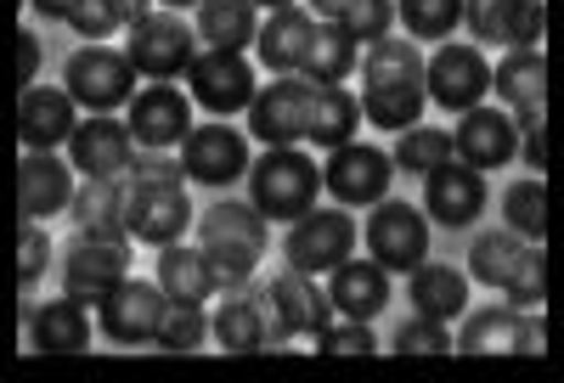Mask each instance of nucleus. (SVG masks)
<instances>
[{
    "instance_id": "nucleus-33",
    "label": "nucleus",
    "mask_w": 564,
    "mask_h": 383,
    "mask_svg": "<svg viewBox=\"0 0 564 383\" xmlns=\"http://www.w3.org/2000/svg\"><path fill=\"white\" fill-rule=\"evenodd\" d=\"M260 34L254 0H198V40L215 52H243Z\"/></svg>"
},
{
    "instance_id": "nucleus-3",
    "label": "nucleus",
    "mask_w": 564,
    "mask_h": 383,
    "mask_svg": "<svg viewBox=\"0 0 564 383\" xmlns=\"http://www.w3.org/2000/svg\"><path fill=\"white\" fill-rule=\"evenodd\" d=\"M265 243H271V231H265V215L254 204H215L198 220V249H204V260L215 271L220 294L249 287V276L265 260Z\"/></svg>"
},
{
    "instance_id": "nucleus-1",
    "label": "nucleus",
    "mask_w": 564,
    "mask_h": 383,
    "mask_svg": "<svg viewBox=\"0 0 564 383\" xmlns=\"http://www.w3.org/2000/svg\"><path fill=\"white\" fill-rule=\"evenodd\" d=\"M361 119H372L379 130H412L423 124V102H430V90H423V57L412 40H372L361 52Z\"/></svg>"
},
{
    "instance_id": "nucleus-28",
    "label": "nucleus",
    "mask_w": 564,
    "mask_h": 383,
    "mask_svg": "<svg viewBox=\"0 0 564 383\" xmlns=\"http://www.w3.org/2000/svg\"><path fill=\"white\" fill-rule=\"evenodd\" d=\"M491 90L508 102L513 119L547 113V57L536 52V45H525V52H508V57L491 68Z\"/></svg>"
},
{
    "instance_id": "nucleus-20",
    "label": "nucleus",
    "mask_w": 564,
    "mask_h": 383,
    "mask_svg": "<svg viewBox=\"0 0 564 383\" xmlns=\"http://www.w3.org/2000/svg\"><path fill=\"white\" fill-rule=\"evenodd\" d=\"M97 316H102V339H113V344H153V327L164 316V287L141 282V276H124L113 294L97 305Z\"/></svg>"
},
{
    "instance_id": "nucleus-41",
    "label": "nucleus",
    "mask_w": 564,
    "mask_h": 383,
    "mask_svg": "<svg viewBox=\"0 0 564 383\" xmlns=\"http://www.w3.org/2000/svg\"><path fill=\"white\" fill-rule=\"evenodd\" d=\"M395 18L412 40H446L463 23V0H395Z\"/></svg>"
},
{
    "instance_id": "nucleus-34",
    "label": "nucleus",
    "mask_w": 564,
    "mask_h": 383,
    "mask_svg": "<svg viewBox=\"0 0 564 383\" xmlns=\"http://www.w3.org/2000/svg\"><path fill=\"white\" fill-rule=\"evenodd\" d=\"M356 124H361V102H356V96L345 85H322L305 141H316L322 153H334V147H345V141H356Z\"/></svg>"
},
{
    "instance_id": "nucleus-7",
    "label": "nucleus",
    "mask_w": 564,
    "mask_h": 383,
    "mask_svg": "<svg viewBox=\"0 0 564 383\" xmlns=\"http://www.w3.org/2000/svg\"><path fill=\"white\" fill-rule=\"evenodd\" d=\"M327 327V294L305 271H276L265 282V344H300Z\"/></svg>"
},
{
    "instance_id": "nucleus-49",
    "label": "nucleus",
    "mask_w": 564,
    "mask_h": 383,
    "mask_svg": "<svg viewBox=\"0 0 564 383\" xmlns=\"http://www.w3.org/2000/svg\"><path fill=\"white\" fill-rule=\"evenodd\" d=\"M311 7H316V12H322V18H327V23H334V18H339V12H345V7H350V0H311Z\"/></svg>"
},
{
    "instance_id": "nucleus-15",
    "label": "nucleus",
    "mask_w": 564,
    "mask_h": 383,
    "mask_svg": "<svg viewBox=\"0 0 564 383\" xmlns=\"http://www.w3.org/2000/svg\"><path fill=\"white\" fill-rule=\"evenodd\" d=\"M130 135L141 141L148 153H170L186 141V130H193V102H186V90H175L170 79H153L148 90L130 96Z\"/></svg>"
},
{
    "instance_id": "nucleus-4",
    "label": "nucleus",
    "mask_w": 564,
    "mask_h": 383,
    "mask_svg": "<svg viewBox=\"0 0 564 383\" xmlns=\"http://www.w3.org/2000/svg\"><path fill=\"white\" fill-rule=\"evenodd\" d=\"M316 192H322V169H316V158L300 153V147H265V153L249 164V204H254L265 220L294 226L305 209H316Z\"/></svg>"
},
{
    "instance_id": "nucleus-23",
    "label": "nucleus",
    "mask_w": 564,
    "mask_h": 383,
    "mask_svg": "<svg viewBox=\"0 0 564 383\" xmlns=\"http://www.w3.org/2000/svg\"><path fill=\"white\" fill-rule=\"evenodd\" d=\"M18 135L23 147H40V153H57V141L74 135V96L57 90V85H23L18 96Z\"/></svg>"
},
{
    "instance_id": "nucleus-9",
    "label": "nucleus",
    "mask_w": 564,
    "mask_h": 383,
    "mask_svg": "<svg viewBox=\"0 0 564 383\" xmlns=\"http://www.w3.org/2000/svg\"><path fill=\"white\" fill-rule=\"evenodd\" d=\"M63 90L90 113H113L135 96V63L124 52H113V45H85V52L68 57Z\"/></svg>"
},
{
    "instance_id": "nucleus-31",
    "label": "nucleus",
    "mask_w": 564,
    "mask_h": 383,
    "mask_svg": "<svg viewBox=\"0 0 564 383\" xmlns=\"http://www.w3.org/2000/svg\"><path fill=\"white\" fill-rule=\"evenodd\" d=\"M412 310L417 316H435V321H457L468 310V276L457 265L441 260H423L412 271Z\"/></svg>"
},
{
    "instance_id": "nucleus-47",
    "label": "nucleus",
    "mask_w": 564,
    "mask_h": 383,
    "mask_svg": "<svg viewBox=\"0 0 564 383\" xmlns=\"http://www.w3.org/2000/svg\"><path fill=\"white\" fill-rule=\"evenodd\" d=\"M34 79H40V34L23 29V34H18V90L34 85Z\"/></svg>"
},
{
    "instance_id": "nucleus-43",
    "label": "nucleus",
    "mask_w": 564,
    "mask_h": 383,
    "mask_svg": "<svg viewBox=\"0 0 564 383\" xmlns=\"http://www.w3.org/2000/svg\"><path fill=\"white\" fill-rule=\"evenodd\" d=\"M395 23V0H350V7L334 18L339 34H350L356 45H372V40H384Z\"/></svg>"
},
{
    "instance_id": "nucleus-2",
    "label": "nucleus",
    "mask_w": 564,
    "mask_h": 383,
    "mask_svg": "<svg viewBox=\"0 0 564 383\" xmlns=\"http://www.w3.org/2000/svg\"><path fill=\"white\" fill-rule=\"evenodd\" d=\"M124 231L135 243H181V231L193 226V204H186V164L170 153H141L124 169Z\"/></svg>"
},
{
    "instance_id": "nucleus-14",
    "label": "nucleus",
    "mask_w": 564,
    "mask_h": 383,
    "mask_svg": "<svg viewBox=\"0 0 564 383\" xmlns=\"http://www.w3.org/2000/svg\"><path fill=\"white\" fill-rule=\"evenodd\" d=\"M186 79H193V102L209 108L215 119L238 113L254 102V68L243 52H215V45H204V52L193 57V68H186Z\"/></svg>"
},
{
    "instance_id": "nucleus-19",
    "label": "nucleus",
    "mask_w": 564,
    "mask_h": 383,
    "mask_svg": "<svg viewBox=\"0 0 564 383\" xmlns=\"http://www.w3.org/2000/svg\"><path fill=\"white\" fill-rule=\"evenodd\" d=\"M423 209H430L441 226H475L480 209H486V169L463 164V158H446L423 175Z\"/></svg>"
},
{
    "instance_id": "nucleus-48",
    "label": "nucleus",
    "mask_w": 564,
    "mask_h": 383,
    "mask_svg": "<svg viewBox=\"0 0 564 383\" xmlns=\"http://www.w3.org/2000/svg\"><path fill=\"white\" fill-rule=\"evenodd\" d=\"M34 7H40L45 18H68V12H74V0H34Z\"/></svg>"
},
{
    "instance_id": "nucleus-37",
    "label": "nucleus",
    "mask_w": 564,
    "mask_h": 383,
    "mask_svg": "<svg viewBox=\"0 0 564 383\" xmlns=\"http://www.w3.org/2000/svg\"><path fill=\"white\" fill-rule=\"evenodd\" d=\"M395 169H412V175H430L435 164H446V158H457V147H452V130H435V124H412V130H401V141H395Z\"/></svg>"
},
{
    "instance_id": "nucleus-35",
    "label": "nucleus",
    "mask_w": 564,
    "mask_h": 383,
    "mask_svg": "<svg viewBox=\"0 0 564 383\" xmlns=\"http://www.w3.org/2000/svg\"><path fill=\"white\" fill-rule=\"evenodd\" d=\"M361 68V45L350 40V34H339L334 23H322L316 29V40H311V57H305V79L311 85H345L350 74Z\"/></svg>"
},
{
    "instance_id": "nucleus-5",
    "label": "nucleus",
    "mask_w": 564,
    "mask_h": 383,
    "mask_svg": "<svg viewBox=\"0 0 564 383\" xmlns=\"http://www.w3.org/2000/svg\"><path fill=\"white\" fill-rule=\"evenodd\" d=\"M316 90L305 74H276L271 85L254 90L249 102V135L265 147H300L311 135V113H316Z\"/></svg>"
},
{
    "instance_id": "nucleus-38",
    "label": "nucleus",
    "mask_w": 564,
    "mask_h": 383,
    "mask_svg": "<svg viewBox=\"0 0 564 383\" xmlns=\"http://www.w3.org/2000/svg\"><path fill=\"white\" fill-rule=\"evenodd\" d=\"M209 339V316L198 299H164V316L153 327V344L159 350H198Z\"/></svg>"
},
{
    "instance_id": "nucleus-42",
    "label": "nucleus",
    "mask_w": 564,
    "mask_h": 383,
    "mask_svg": "<svg viewBox=\"0 0 564 383\" xmlns=\"http://www.w3.org/2000/svg\"><path fill=\"white\" fill-rule=\"evenodd\" d=\"M520 243L525 237L513 231V226H502V231H486V237H475V249H468V271H475L486 287H502V276H508V265H513V254H520Z\"/></svg>"
},
{
    "instance_id": "nucleus-51",
    "label": "nucleus",
    "mask_w": 564,
    "mask_h": 383,
    "mask_svg": "<svg viewBox=\"0 0 564 383\" xmlns=\"http://www.w3.org/2000/svg\"><path fill=\"white\" fill-rule=\"evenodd\" d=\"M254 7H271L276 12V7H289V0H254Z\"/></svg>"
},
{
    "instance_id": "nucleus-26",
    "label": "nucleus",
    "mask_w": 564,
    "mask_h": 383,
    "mask_svg": "<svg viewBox=\"0 0 564 383\" xmlns=\"http://www.w3.org/2000/svg\"><path fill=\"white\" fill-rule=\"evenodd\" d=\"M316 29H322V23H316L305 7H276V12L260 23V34H254V52H260V63H265L271 74H300L305 57H311Z\"/></svg>"
},
{
    "instance_id": "nucleus-36",
    "label": "nucleus",
    "mask_w": 564,
    "mask_h": 383,
    "mask_svg": "<svg viewBox=\"0 0 564 383\" xmlns=\"http://www.w3.org/2000/svg\"><path fill=\"white\" fill-rule=\"evenodd\" d=\"M135 18H148V0H74V12L63 23L85 40H108V34L130 29Z\"/></svg>"
},
{
    "instance_id": "nucleus-44",
    "label": "nucleus",
    "mask_w": 564,
    "mask_h": 383,
    "mask_svg": "<svg viewBox=\"0 0 564 383\" xmlns=\"http://www.w3.org/2000/svg\"><path fill=\"white\" fill-rule=\"evenodd\" d=\"M390 350L395 355H452L457 350V339L446 332V321H435V316H417V321H406L395 339H390Z\"/></svg>"
},
{
    "instance_id": "nucleus-39",
    "label": "nucleus",
    "mask_w": 564,
    "mask_h": 383,
    "mask_svg": "<svg viewBox=\"0 0 564 383\" xmlns=\"http://www.w3.org/2000/svg\"><path fill=\"white\" fill-rule=\"evenodd\" d=\"M547 260H542V249H536V237H525L520 243V254H513V265H508V276H502V294H508V305H520V310H531V305H542V294H547Z\"/></svg>"
},
{
    "instance_id": "nucleus-8",
    "label": "nucleus",
    "mask_w": 564,
    "mask_h": 383,
    "mask_svg": "<svg viewBox=\"0 0 564 383\" xmlns=\"http://www.w3.org/2000/svg\"><path fill=\"white\" fill-rule=\"evenodd\" d=\"M124 57L148 79H175V74L193 68L198 45H193V29H186L181 12H148L124 29Z\"/></svg>"
},
{
    "instance_id": "nucleus-25",
    "label": "nucleus",
    "mask_w": 564,
    "mask_h": 383,
    "mask_svg": "<svg viewBox=\"0 0 564 383\" xmlns=\"http://www.w3.org/2000/svg\"><path fill=\"white\" fill-rule=\"evenodd\" d=\"M23 316H29V344L40 355H79V350H90V305L63 294V299L29 305Z\"/></svg>"
},
{
    "instance_id": "nucleus-18",
    "label": "nucleus",
    "mask_w": 564,
    "mask_h": 383,
    "mask_svg": "<svg viewBox=\"0 0 564 383\" xmlns=\"http://www.w3.org/2000/svg\"><path fill=\"white\" fill-rule=\"evenodd\" d=\"M463 124L452 130V147L463 164H475V169H502L508 158H520V119H513L508 108H468L457 113Z\"/></svg>"
},
{
    "instance_id": "nucleus-46",
    "label": "nucleus",
    "mask_w": 564,
    "mask_h": 383,
    "mask_svg": "<svg viewBox=\"0 0 564 383\" xmlns=\"http://www.w3.org/2000/svg\"><path fill=\"white\" fill-rule=\"evenodd\" d=\"M45 271H52V237H45L40 226H23L18 231V287L29 294V287H40Z\"/></svg>"
},
{
    "instance_id": "nucleus-21",
    "label": "nucleus",
    "mask_w": 564,
    "mask_h": 383,
    "mask_svg": "<svg viewBox=\"0 0 564 383\" xmlns=\"http://www.w3.org/2000/svg\"><path fill=\"white\" fill-rule=\"evenodd\" d=\"M68 158H74V169L90 180V175H124L130 169V158H135V135H130V124H119V119H108V113H90L85 124H74V135H68Z\"/></svg>"
},
{
    "instance_id": "nucleus-50",
    "label": "nucleus",
    "mask_w": 564,
    "mask_h": 383,
    "mask_svg": "<svg viewBox=\"0 0 564 383\" xmlns=\"http://www.w3.org/2000/svg\"><path fill=\"white\" fill-rule=\"evenodd\" d=\"M181 7H193V0H164V12H181Z\"/></svg>"
},
{
    "instance_id": "nucleus-11",
    "label": "nucleus",
    "mask_w": 564,
    "mask_h": 383,
    "mask_svg": "<svg viewBox=\"0 0 564 383\" xmlns=\"http://www.w3.org/2000/svg\"><path fill=\"white\" fill-rule=\"evenodd\" d=\"M367 254L379 260L384 271H417L423 260H430V220L417 215V204H401V198L372 204Z\"/></svg>"
},
{
    "instance_id": "nucleus-12",
    "label": "nucleus",
    "mask_w": 564,
    "mask_h": 383,
    "mask_svg": "<svg viewBox=\"0 0 564 383\" xmlns=\"http://www.w3.org/2000/svg\"><path fill=\"white\" fill-rule=\"evenodd\" d=\"M423 90L430 102L446 113H468L480 108V96L491 90V63L480 45H441V52L423 63Z\"/></svg>"
},
{
    "instance_id": "nucleus-6",
    "label": "nucleus",
    "mask_w": 564,
    "mask_h": 383,
    "mask_svg": "<svg viewBox=\"0 0 564 383\" xmlns=\"http://www.w3.org/2000/svg\"><path fill=\"white\" fill-rule=\"evenodd\" d=\"M356 237H361V226L350 220L345 204L339 209H305L289 226V237H282V254H289L294 271L322 276V271H334V265H345L356 254Z\"/></svg>"
},
{
    "instance_id": "nucleus-30",
    "label": "nucleus",
    "mask_w": 564,
    "mask_h": 383,
    "mask_svg": "<svg viewBox=\"0 0 564 383\" xmlns=\"http://www.w3.org/2000/svg\"><path fill=\"white\" fill-rule=\"evenodd\" d=\"M209 332L220 350H265V294L231 287L220 299V310L209 316Z\"/></svg>"
},
{
    "instance_id": "nucleus-22",
    "label": "nucleus",
    "mask_w": 564,
    "mask_h": 383,
    "mask_svg": "<svg viewBox=\"0 0 564 383\" xmlns=\"http://www.w3.org/2000/svg\"><path fill=\"white\" fill-rule=\"evenodd\" d=\"M457 350H468V355H508V350L542 355V327L531 316H513L508 305H486V310H468Z\"/></svg>"
},
{
    "instance_id": "nucleus-17",
    "label": "nucleus",
    "mask_w": 564,
    "mask_h": 383,
    "mask_svg": "<svg viewBox=\"0 0 564 383\" xmlns=\"http://www.w3.org/2000/svg\"><path fill=\"white\" fill-rule=\"evenodd\" d=\"M463 23L480 45L525 52V45H536L542 29H547V7L542 0H463Z\"/></svg>"
},
{
    "instance_id": "nucleus-13",
    "label": "nucleus",
    "mask_w": 564,
    "mask_h": 383,
    "mask_svg": "<svg viewBox=\"0 0 564 383\" xmlns=\"http://www.w3.org/2000/svg\"><path fill=\"white\" fill-rule=\"evenodd\" d=\"M130 276V243H102V237H74L63 249V294L97 310L113 287Z\"/></svg>"
},
{
    "instance_id": "nucleus-45",
    "label": "nucleus",
    "mask_w": 564,
    "mask_h": 383,
    "mask_svg": "<svg viewBox=\"0 0 564 383\" xmlns=\"http://www.w3.org/2000/svg\"><path fill=\"white\" fill-rule=\"evenodd\" d=\"M316 350H322V355H372V350H379V339H372L367 321H350V316H345L339 327L327 321V327L316 332Z\"/></svg>"
},
{
    "instance_id": "nucleus-32",
    "label": "nucleus",
    "mask_w": 564,
    "mask_h": 383,
    "mask_svg": "<svg viewBox=\"0 0 564 383\" xmlns=\"http://www.w3.org/2000/svg\"><path fill=\"white\" fill-rule=\"evenodd\" d=\"M159 287H164V299H198V305L209 294H220L215 271H209V260H204L198 243H164V254H159Z\"/></svg>"
},
{
    "instance_id": "nucleus-16",
    "label": "nucleus",
    "mask_w": 564,
    "mask_h": 383,
    "mask_svg": "<svg viewBox=\"0 0 564 383\" xmlns=\"http://www.w3.org/2000/svg\"><path fill=\"white\" fill-rule=\"evenodd\" d=\"M181 164H186V180H204V186H226L249 175V135H238L231 124L209 119V124H193L181 141Z\"/></svg>"
},
{
    "instance_id": "nucleus-40",
    "label": "nucleus",
    "mask_w": 564,
    "mask_h": 383,
    "mask_svg": "<svg viewBox=\"0 0 564 383\" xmlns=\"http://www.w3.org/2000/svg\"><path fill=\"white\" fill-rule=\"evenodd\" d=\"M502 226H513L520 237H542V231H547V186H542V175L508 186V198H502Z\"/></svg>"
},
{
    "instance_id": "nucleus-29",
    "label": "nucleus",
    "mask_w": 564,
    "mask_h": 383,
    "mask_svg": "<svg viewBox=\"0 0 564 383\" xmlns=\"http://www.w3.org/2000/svg\"><path fill=\"white\" fill-rule=\"evenodd\" d=\"M74 226L79 237H102V243H130L124 231V180L119 175H90L85 186H74Z\"/></svg>"
},
{
    "instance_id": "nucleus-27",
    "label": "nucleus",
    "mask_w": 564,
    "mask_h": 383,
    "mask_svg": "<svg viewBox=\"0 0 564 383\" xmlns=\"http://www.w3.org/2000/svg\"><path fill=\"white\" fill-rule=\"evenodd\" d=\"M18 204H23L29 220H52V215H63V209L74 204V175H68V164H63L57 153L29 147L23 164H18Z\"/></svg>"
},
{
    "instance_id": "nucleus-10",
    "label": "nucleus",
    "mask_w": 564,
    "mask_h": 383,
    "mask_svg": "<svg viewBox=\"0 0 564 383\" xmlns=\"http://www.w3.org/2000/svg\"><path fill=\"white\" fill-rule=\"evenodd\" d=\"M390 169H395V158L384 147H372V141H345V147L327 153L322 186L334 192L345 209H372V204H384V192H390Z\"/></svg>"
},
{
    "instance_id": "nucleus-24",
    "label": "nucleus",
    "mask_w": 564,
    "mask_h": 383,
    "mask_svg": "<svg viewBox=\"0 0 564 383\" xmlns=\"http://www.w3.org/2000/svg\"><path fill=\"white\" fill-rule=\"evenodd\" d=\"M327 305H334L339 316H350V321H372L384 305H390V271L379 265V260H345V265H334V276H327Z\"/></svg>"
}]
</instances>
